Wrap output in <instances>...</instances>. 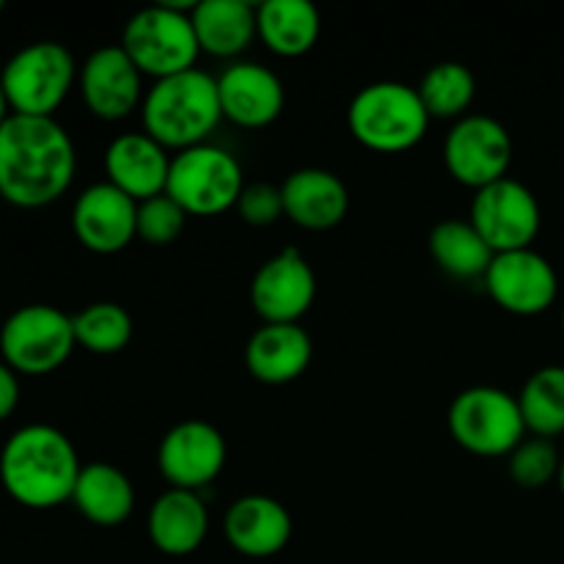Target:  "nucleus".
<instances>
[{"mask_svg": "<svg viewBox=\"0 0 564 564\" xmlns=\"http://www.w3.org/2000/svg\"><path fill=\"white\" fill-rule=\"evenodd\" d=\"M75 171V143L55 119L11 113L0 127V198L11 207H50L69 191Z\"/></svg>", "mask_w": 564, "mask_h": 564, "instance_id": "1", "label": "nucleus"}, {"mask_svg": "<svg viewBox=\"0 0 564 564\" xmlns=\"http://www.w3.org/2000/svg\"><path fill=\"white\" fill-rule=\"evenodd\" d=\"M80 468L72 441L50 424L20 427L0 452V482L28 510H53L72 501Z\"/></svg>", "mask_w": 564, "mask_h": 564, "instance_id": "2", "label": "nucleus"}, {"mask_svg": "<svg viewBox=\"0 0 564 564\" xmlns=\"http://www.w3.org/2000/svg\"><path fill=\"white\" fill-rule=\"evenodd\" d=\"M224 110L218 97V77L202 69H187L174 77L154 80L141 105L143 132L165 149H185L209 143Z\"/></svg>", "mask_w": 564, "mask_h": 564, "instance_id": "3", "label": "nucleus"}, {"mask_svg": "<svg viewBox=\"0 0 564 564\" xmlns=\"http://www.w3.org/2000/svg\"><path fill=\"white\" fill-rule=\"evenodd\" d=\"M430 113L413 86L378 80L364 86L347 108L352 138L369 152L400 154L419 147L430 130Z\"/></svg>", "mask_w": 564, "mask_h": 564, "instance_id": "4", "label": "nucleus"}, {"mask_svg": "<svg viewBox=\"0 0 564 564\" xmlns=\"http://www.w3.org/2000/svg\"><path fill=\"white\" fill-rule=\"evenodd\" d=\"M193 9L196 3H158L127 20L119 44L143 77L163 80L196 69L202 47L193 31Z\"/></svg>", "mask_w": 564, "mask_h": 564, "instance_id": "5", "label": "nucleus"}, {"mask_svg": "<svg viewBox=\"0 0 564 564\" xmlns=\"http://www.w3.org/2000/svg\"><path fill=\"white\" fill-rule=\"evenodd\" d=\"M242 182V165L229 149L202 143L171 158L165 193L196 218H213L237 207Z\"/></svg>", "mask_w": 564, "mask_h": 564, "instance_id": "6", "label": "nucleus"}, {"mask_svg": "<svg viewBox=\"0 0 564 564\" xmlns=\"http://www.w3.org/2000/svg\"><path fill=\"white\" fill-rule=\"evenodd\" d=\"M449 433L460 449L477 457H510L527 438L518 397L496 386H471L452 400Z\"/></svg>", "mask_w": 564, "mask_h": 564, "instance_id": "7", "label": "nucleus"}, {"mask_svg": "<svg viewBox=\"0 0 564 564\" xmlns=\"http://www.w3.org/2000/svg\"><path fill=\"white\" fill-rule=\"evenodd\" d=\"M77 72L75 58L61 42H33L17 50L0 72L11 113L53 119L69 97Z\"/></svg>", "mask_w": 564, "mask_h": 564, "instance_id": "8", "label": "nucleus"}, {"mask_svg": "<svg viewBox=\"0 0 564 564\" xmlns=\"http://www.w3.org/2000/svg\"><path fill=\"white\" fill-rule=\"evenodd\" d=\"M77 347L69 314L47 303H31L11 314L0 328V356L17 375H50L69 361Z\"/></svg>", "mask_w": 564, "mask_h": 564, "instance_id": "9", "label": "nucleus"}, {"mask_svg": "<svg viewBox=\"0 0 564 564\" xmlns=\"http://www.w3.org/2000/svg\"><path fill=\"white\" fill-rule=\"evenodd\" d=\"M512 163L510 130L494 116L471 113L455 121L444 141V165L449 176L474 193L505 180Z\"/></svg>", "mask_w": 564, "mask_h": 564, "instance_id": "10", "label": "nucleus"}, {"mask_svg": "<svg viewBox=\"0 0 564 564\" xmlns=\"http://www.w3.org/2000/svg\"><path fill=\"white\" fill-rule=\"evenodd\" d=\"M468 220L494 253H510L532 248L543 226V213L538 196L523 182L505 176L474 193Z\"/></svg>", "mask_w": 564, "mask_h": 564, "instance_id": "11", "label": "nucleus"}, {"mask_svg": "<svg viewBox=\"0 0 564 564\" xmlns=\"http://www.w3.org/2000/svg\"><path fill=\"white\" fill-rule=\"evenodd\" d=\"M482 281L496 306L516 317H538L549 312L560 295L554 264L534 248L496 253Z\"/></svg>", "mask_w": 564, "mask_h": 564, "instance_id": "12", "label": "nucleus"}, {"mask_svg": "<svg viewBox=\"0 0 564 564\" xmlns=\"http://www.w3.org/2000/svg\"><path fill=\"white\" fill-rule=\"evenodd\" d=\"M158 466L171 488L202 494L226 466L224 433L204 419H185L160 441Z\"/></svg>", "mask_w": 564, "mask_h": 564, "instance_id": "13", "label": "nucleus"}, {"mask_svg": "<svg viewBox=\"0 0 564 564\" xmlns=\"http://www.w3.org/2000/svg\"><path fill=\"white\" fill-rule=\"evenodd\" d=\"M317 297V275L297 248H284L257 270L251 306L264 325H301Z\"/></svg>", "mask_w": 564, "mask_h": 564, "instance_id": "14", "label": "nucleus"}, {"mask_svg": "<svg viewBox=\"0 0 564 564\" xmlns=\"http://www.w3.org/2000/svg\"><path fill=\"white\" fill-rule=\"evenodd\" d=\"M86 108L102 121H121L143 105V75L121 44L94 50L77 72Z\"/></svg>", "mask_w": 564, "mask_h": 564, "instance_id": "15", "label": "nucleus"}, {"mask_svg": "<svg viewBox=\"0 0 564 564\" xmlns=\"http://www.w3.org/2000/svg\"><path fill=\"white\" fill-rule=\"evenodd\" d=\"M72 231L86 251L110 257L138 237V202L110 182H97L75 198Z\"/></svg>", "mask_w": 564, "mask_h": 564, "instance_id": "16", "label": "nucleus"}, {"mask_svg": "<svg viewBox=\"0 0 564 564\" xmlns=\"http://www.w3.org/2000/svg\"><path fill=\"white\" fill-rule=\"evenodd\" d=\"M218 97L224 119L246 130H262L273 124L286 102L281 77L253 61H237L220 72Z\"/></svg>", "mask_w": 564, "mask_h": 564, "instance_id": "17", "label": "nucleus"}, {"mask_svg": "<svg viewBox=\"0 0 564 564\" xmlns=\"http://www.w3.org/2000/svg\"><path fill=\"white\" fill-rule=\"evenodd\" d=\"M171 171L169 149L160 147L147 132H124L113 138L105 149V174L113 187L132 198V202H147V198L165 193Z\"/></svg>", "mask_w": 564, "mask_h": 564, "instance_id": "18", "label": "nucleus"}, {"mask_svg": "<svg viewBox=\"0 0 564 564\" xmlns=\"http://www.w3.org/2000/svg\"><path fill=\"white\" fill-rule=\"evenodd\" d=\"M224 534L240 556L270 560L290 545L292 516L270 496H242L226 510Z\"/></svg>", "mask_w": 564, "mask_h": 564, "instance_id": "19", "label": "nucleus"}, {"mask_svg": "<svg viewBox=\"0 0 564 564\" xmlns=\"http://www.w3.org/2000/svg\"><path fill=\"white\" fill-rule=\"evenodd\" d=\"M284 215L306 231L336 229L350 209V191L328 169H297L281 185Z\"/></svg>", "mask_w": 564, "mask_h": 564, "instance_id": "20", "label": "nucleus"}, {"mask_svg": "<svg viewBox=\"0 0 564 564\" xmlns=\"http://www.w3.org/2000/svg\"><path fill=\"white\" fill-rule=\"evenodd\" d=\"M147 532L154 549L165 556H191L209 532V510L196 490L169 488L152 505Z\"/></svg>", "mask_w": 564, "mask_h": 564, "instance_id": "21", "label": "nucleus"}, {"mask_svg": "<svg viewBox=\"0 0 564 564\" xmlns=\"http://www.w3.org/2000/svg\"><path fill=\"white\" fill-rule=\"evenodd\" d=\"M312 356V336L301 325H262L248 339L246 367L259 383L286 386L306 372Z\"/></svg>", "mask_w": 564, "mask_h": 564, "instance_id": "22", "label": "nucleus"}, {"mask_svg": "<svg viewBox=\"0 0 564 564\" xmlns=\"http://www.w3.org/2000/svg\"><path fill=\"white\" fill-rule=\"evenodd\" d=\"M202 53L235 58L257 39V6L248 0H202L191 14Z\"/></svg>", "mask_w": 564, "mask_h": 564, "instance_id": "23", "label": "nucleus"}, {"mask_svg": "<svg viewBox=\"0 0 564 564\" xmlns=\"http://www.w3.org/2000/svg\"><path fill=\"white\" fill-rule=\"evenodd\" d=\"M72 505L97 527H119L135 510V488L121 468L110 463H88L80 468Z\"/></svg>", "mask_w": 564, "mask_h": 564, "instance_id": "24", "label": "nucleus"}, {"mask_svg": "<svg viewBox=\"0 0 564 564\" xmlns=\"http://www.w3.org/2000/svg\"><path fill=\"white\" fill-rule=\"evenodd\" d=\"M323 20L308 0H264L257 6V36L281 58H301L317 44Z\"/></svg>", "mask_w": 564, "mask_h": 564, "instance_id": "25", "label": "nucleus"}, {"mask_svg": "<svg viewBox=\"0 0 564 564\" xmlns=\"http://www.w3.org/2000/svg\"><path fill=\"white\" fill-rule=\"evenodd\" d=\"M430 253L446 275L460 281L485 279L496 257L494 248L482 240L471 220L460 218L441 220L430 231Z\"/></svg>", "mask_w": 564, "mask_h": 564, "instance_id": "26", "label": "nucleus"}, {"mask_svg": "<svg viewBox=\"0 0 564 564\" xmlns=\"http://www.w3.org/2000/svg\"><path fill=\"white\" fill-rule=\"evenodd\" d=\"M430 119H457L468 116L474 97H477V77L460 61H441L424 72L416 86Z\"/></svg>", "mask_w": 564, "mask_h": 564, "instance_id": "27", "label": "nucleus"}, {"mask_svg": "<svg viewBox=\"0 0 564 564\" xmlns=\"http://www.w3.org/2000/svg\"><path fill=\"white\" fill-rule=\"evenodd\" d=\"M527 433L534 438H556L564 433V367L538 369L518 394Z\"/></svg>", "mask_w": 564, "mask_h": 564, "instance_id": "28", "label": "nucleus"}, {"mask_svg": "<svg viewBox=\"0 0 564 564\" xmlns=\"http://www.w3.org/2000/svg\"><path fill=\"white\" fill-rule=\"evenodd\" d=\"M77 345L94 356H116L132 339V317L124 306L110 301L91 303L72 317Z\"/></svg>", "mask_w": 564, "mask_h": 564, "instance_id": "29", "label": "nucleus"}, {"mask_svg": "<svg viewBox=\"0 0 564 564\" xmlns=\"http://www.w3.org/2000/svg\"><path fill=\"white\" fill-rule=\"evenodd\" d=\"M562 457L556 446L549 438H523L521 444L512 449L510 463V479L523 490H540L549 482L560 477Z\"/></svg>", "mask_w": 564, "mask_h": 564, "instance_id": "30", "label": "nucleus"}, {"mask_svg": "<svg viewBox=\"0 0 564 564\" xmlns=\"http://www.w3.org/2000/svg\"><path fill=\"white\" fill-rule=\"evenodd\" d=\"M185 224L187 213L169 193H160V196L138 204V240L149 242V246L163 248L176 242Z\"/></svg>", "mask_w": 564, "mask_h": 564, "instance_id": "31", "label": "nucleus"}, {"mask_svg": "<svg viewBox=\"0 0 564 564\" xmlns=\"http://www.w3.org/2000/svg\"><path fill=\"white\" fill-rule=\"evenodd\" d=\"M237 213L246 220L248 226H273L275 220L284 215V198H281V187L268 185V182H253L246 185L240 193V202H237Z\"/></svg>", "mask_w": 564, "mask_h": 564, "instance_id": "32", "label": "nucleus"}, {"mask_svg": "<svg viewBox=\"0 0 564 564\" xmlns=\"http://www.w3.org/2000/svg\"><path fill=\"white\" fill-rule=\"evenodd\" d=\"M17 405H20V380L14 369L0 361V422H6Z\"/></svg>", "mask_w": 564, "mask_h": 564, "instance_id": "33", "label": "nucleus"}, {"mask_svg": "<svg viewBox=\"0 0 564 564\" xmlns=\"http://www.w3.org/2000/svg\"><path fill=\"white\" fill-rule=\"evenodd\" d=\"M9 119H11V105H9V97H6V91H3V83H0V127H3Z\"/></svg>", "mask_w": 564, "mask_h": 564, "instance_id": "34", "label": "nucleus"}, {"mask_svg": "<svg viewBox=\"0 0 564 564\" xmlns=\"http://www.w3.org/2000/svg\"><path fill=\"white\" fill-rule=\"evenodd\" d=\"M556 482H560V490L564 496V457H562V466H560V477H556Z\"/></svg>", "mask_w": 564, "mask_h": 564, "instance_id": "35", "label": "nucleus"}, {"mask_svg": "<svg viewBox=\"0 0 564 564\" xmlns=\"http://www.w3.org/2000/svg\"><path fill=\"white\" fill-rule=\"evenodd\" d=\"M6 9V3H3V0H0V11H3Z\"/></svg>", "mask_w": 564, "mask_h": 564, "instance_id": "36", "label": "nucleus"}, {"mask_svg": "<svg viewBox=\"0 0 564 564\" xmlns=\"http://www.w3.org/2000/svg\"><path fill=\"white\" fill-rule=\"evenodd\" d=\"M562 330H564V312H562Z\"/></svg>", "mask_w": 564, "mask_h": 564, "instance_id": "37", "label": "nucleus"}]
</instances>
